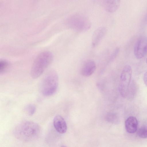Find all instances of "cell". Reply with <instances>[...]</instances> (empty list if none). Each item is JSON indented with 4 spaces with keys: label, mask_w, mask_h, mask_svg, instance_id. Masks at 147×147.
<instances>
[{
    "label": "cell",
    "mask_w": 147,
    "mask_h": 147,
    "mask_svg": "<svg viewBox=\"0 0 147 147\" xmlns=\"http://www.w3.org/2000/svg\"><path fill=\"white\" fill-rule=\"evenodd\" d=\"M41 132L38 124L34 122L26 121L18 124L15 127L13 133L18 139L24 142H29L37 138Z\"/></svg>",
    "instance_id": "cell-1"
},
{
    "label": "cell",
    "mask_w": 147,
    "mask_h": 147,
    "mask_svg": "<svg viewBox=\"0 0 147 147\" xmlns=\"http://www.w3.org/2000/svg\"><path fill=\"white\" fill-rule=\"evenodd\" d=\"M59 84V77L57 72L51 70L47 72L41 80L39 85V90L43 95L48 96L56 91Z\"/></svg>",
    "instance_id": "cell-2"
},
{
    "label": "cell",
    "mask_w": 147,
    "mask_h": 147,
    "mask_svg": "<svg viewBox=\"0 0 147 147\" xmlns=\"http://www.w3.org/2000/svg\"><path fill=\"white\" fill-rule=\"evenodd\" d=\"M53 59V55L50 52L44 51L39 54L35 59L31 68L32 78L36 79L40 76L51 63Z\"/></svg>",
    "instance_id": "cell-3"
},
{
    "label": "cell",
    "mask_w": 147,
    "mask_h": 147,
    "mask_svg": "<svg viewBox=\"0 0 147 147\" xmlns=\"http://www.w3.org/2000/svg\"><path fill=\"white\" fill-rule=\"evenodd\" d=\"M66 23L68 27L76 32L86 31L91 27L90 21L85 16L79 13L73 14L66 20Z\"/></svg>",
    "instance_id": "cell-4"
},
{
    "label": "cell",
    "mask_w": 147,
    "mask_h": 147,
    "mask_svg": "<svg viewBox=\"0 0 147 147\" xmlns=\"http://www.w3.org/2000/svg\"><path fill=\"white\" fill-rule=\"evenodd\" d=\"M132 69L128 65H125L121 73L119 81V91L121 96L126 98L131 83Z\"/></svg>",
    "instance_id": "cell-5"
},
{
    "label": "cell",
    "mask_w": 147,
    "mask_h": 147,
    "mask_svg": "<svg viewBox=\"0 0 147 147\" xmlns=\"http://www.w3.org/2000/svg\"><path fill=\"white\" fill-rule=\"evenodd\" d=\"M134 53L138 59H140L147 53V38L144 36L140 37L136 41L134 48Z\"/></svg>",
    "instance_id": "cell-6"
},
{
    "label": "cell",
    "mask_w": 147,
    "mask_h": 147,
    "mask_svg": "<svg viewBox=\"0 0 147 147\" xmlns=\"http://www.w3.org/2000/svg\"><path fill=\"white\" fill-rule=\"evenodd\" d=\"M100 3L106 11L109 13H113L115 12L119 8L120 4V1L102 0L100 1Z\"/></svg>",
    "instance_id": "cell-7"
},
{
    "label": "cell",
    "mask_w": 147,
    "mask_h": 147,
    "mask_svg": "<svg viewBox=\"0 0 147 147\" xmlns=\"http://www.w3.org/2000/svg\"><path fill=\"white\" fill-rule=\"evenodd\" d=\"M107 28L105 26L100 27L94 32L92 38V44L93 47L97 46L106 34Z\"/></svg>",
    "instance_id": "cell-8"
},
{
    "label": "cell",
    "mask_w": 147,
    "mask_h": 147,
    "mask_svg": "<svg viewBox=\"0 0 147 147\" xmlns=\"http://www.w3.org/2000/svg\"><path fill=\"white\" fill-rule=\"evenodd\" d=\"M96 68V64L93 60H87L82 66L80 71L81 74L85 77L89 76L94 73Z\"/></svg>",
    "instance_id": "cell-9"
},
{
    "label": "cell",
    "mask_w": 147,
    "mask_h": 147,
    "mask_svg": "<svg viewBox=\"0 0 147 147\" xmlns=\"http://www.w3.org/2000/svg\"><path fill=\"white\" fill-rule=\"evenodd\" d=\"M53 123L55 128L59 133L63 134L66 132L67 125L65 119L61 115H56L54 118Z\"/></svg>",
    "instance_id": "cell-10"
},
{
    "label": "cell",
    "mask_w": 147,
    "mask_h": 147,
    "mask_svg": "<svg viewBox=\"0 0 147 147\" xmlns=\"http://www.w3.org/2000/svg\"><path fill=\"white\" fill-rule=\"evenodd\" d=\"M138 122L134 117L130 116L125 120V126L126 131L129 133H134L137 130Z\"/></svg>",
    "instance_id": "cell-11"
},
{
    "label": "cell",
    "mask_w": 147,
    "mask_h": 147,
    "mask_svg": "<svg viewBox=\"0 0 147 147\" xmlns=\"http://www.w3.org/2000/svg\"><path fill=\"white\" fill-rule=\"evenodd\" d=\"M106 120L109 122L116 123L119 121V117L117 115L114 113H109L106 116Z\"/></svg>",
    "instance_id": "cell-12"
},
{
    "label": "cell",
    "mask_w": 147,
    "mask_h": 147,
    "mask_svg": "<svg viewBox=\"0 0 147 147\" xmlns=\"http://www.w3.org/2000/svg\"><path fill=\"white\" fill-rule=\"evenodd\" d=\"M136 90V86L134 82L131 83L126 98L128 99H131L134 97Z\"/></svg>",
    "instance_id": "cell-13"
},
{
    "label": "cell",
    "mask_w": 147,
    "mask_h": 147,
    "mask_svg": "<svg viewBox=\"0 0 147 147\" xmlns=\"http://www.w3.org/2000/svg\"><path fill=\"white\" fill-rule=\"evenodd\" d=\"M36 110V106L32 104L27 105L24 109L26 113L29 116L32 115L35 113Z\"/></svg>",
    "instance_id": "cell-14"
},
{
    "label": "cell",
    "mask_w": 147,
    "mask_h": 147,
    "mask_svg": "<svg viewBox=\"0 0 147 147\" xmlns=\"http://www.w3.org/2000/svg\"><path fill=\"white\" fill-rule=\"evenodd\" d=\"M9 64L8 62L2 60L0 61V73L3 74L6 72L9 67Z\"/></svg>",
    "instance_id": "cell-15"
},
{
    "label": "cell",
    "mask_w": 147,
    "mask_h": 147,
    "mask_svg": "<svg viewBox=\"0 0 147 147\" xmlns=\"http://www.w3.org/2000/svg\"><path fill=\"white\" fill-rule=\"evenodd\" d=\"M138 136L142 138H147V127L143 126L140 128L137 132Z\"/></svg>",
    "instance_id": "cell-16"
},
{
    "label": "cell",
    "mask_w": 147,
    "mask_h": 147,
    "mask_svg": "<svg viewBox=\"0 0 147 147\" xmlns=\"http://www.w3.org/2000/svg\"><path fill=\"white\" fill-rule=\"evenodd\" d=\"M119 51V48H116L112 53L110 57V60H112L117 55Z\"/></svg>",
    "instance_id": "cell-17"
},
{
    "label": "cell",
    "mask_w": 147,
    "mask_h": 147,
    "mask_svg": "<svg viewBox=\"0 0 147 147\" xmlns=\"http://www.w3.org/2000/svg\"><path fill=\"white\" fill-rule=\"evenodd\" d=\"M143 80L145 84L147 86V71L144 75Z\"/></svg>",
    "instance_id": "cell-18"
},
{
    "label": "cell",
    "mask_w": 147,
    "mask_h": 147,
    "mask_svg": "<svg viewBox=\"0 0 147 147\" xmlns=\"http://www.w3.org/2000/svg\"><path fill=\"white\" fill-rule=\"evenodd\" d=\"M61 147H66V146L64 145H62Z\"/></svg>",
    "instance_id": "cell-19"
},
{
    "label": "cell",
    "mask_w": 147,
    "mask_h": 147,
    "mask_svg": "<svg viewBox=\"0 0 147 147\" xmlns=\"http://www.w3.org/2000/svg\"><path fill=\"white\" fill-rule=\"evenodd\" d=\"M146 63L147 64V58L146 60Z\"/></svg>",
    "instance_id": "cell-20"
}]
</instances>
